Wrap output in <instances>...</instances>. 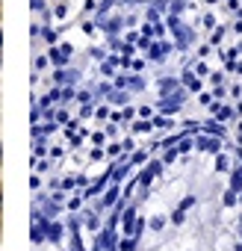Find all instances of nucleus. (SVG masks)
Returning <instances> with one entry per match:
<instances>
[]
</instances>
